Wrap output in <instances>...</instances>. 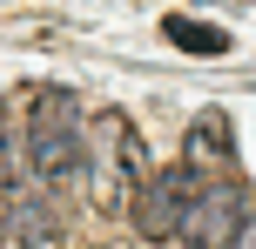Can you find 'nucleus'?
Wrapping results in <instances>:
<instances>
[{
  "label": "nucleus",
  "mask_w": 256,
  "mask_h": 249,
  "mask_svg": "<svg viewBox=\"0 0 256 249\" xmlns=\"http://www.w3.org/2000/svg\"><path fill=\"white\" fill-rule=\"evenodd\" d=\"M94 202L102 209H128L135 202V189H142V175H148V148H142V135L128 128V115H115L108 108L102 121H94Z\"/></svg>",
  "instance_id": "nucleus-3"
},
{
  "label": "nucleus",
  "mask_w": 256,
  "mask_h": 249,
  "mask_svg": "<svg viewBox=\"0 0 256 249\" xmlns=\"http://www.w3.org/2000/svg\"><path fill=\"white\" fill-rule=\"evenodd\" d=\"M182 196H189V169H148L142 175V189H135V202H128V216H135V229L148 243H168V236H182Z\"/></svg>",
  "instance_id": "nucleus-4"
},
{
  "label": "nucleus",
  "mask_w": 256,
  "mask_h": 249,
  "mask_svg": "<svg viewBox=\"0 0 256 249\" xmlns=\"http://www.w3.org/2000/svg\"><path fill=\"white\" fill-rule=\"evenodd\" d=\"M81 155H88V135H81V101L68 88H40L34 115H27V162H34L40 189H68L81 175Z\"/></svg>",
  "instance_id": "nucleus-1"
},
{
  "label": "nucleus",
  "mask_w": 256,
  "mask_h": 249,
  "mask_svg": "<svg viewBox=\"0 0 256 249\" xmlns=\"http://www.w3.org/2000/svg\"><path fill=\"white\" fill-rule=\"evenodd\" d=\"M189 169V162H182ZM243 182H236V169H189V196H182V243L196 249H230L236 229H243Z\"/></svg>",
  "instance_id": "nucleus-2"
},
{
  "label": "nucleus",
  "mask_w": 256,
  "mask_h": 249,
  "mask_svg": "<svg viewBox=\"0 0 256 249\" xmlns=\"http://www.w3.org/2000/svg\"><path fill=\"white\" fill-rule=\"evenodd\" d=\"M189 169H236V135H230V115H222V108L196 115V128H189Z\"/></svg>",
  "instance_id": "nucleus-5"
},
{
  "label": "nucleus",
  "mask_w": 256,
  "mask_h": 249,
  "mask_svg": "<svg viewBox=\"0 0 256 249\" xmlns=\"http://www.w3.org/2000/svg\"><path fill=\"white\" fill-rule=\"evenodd\" d=\"M162 34L176 40L182 54H230V34H222V27H209V20H189V13H168Z\"/></svg>",
  "instance_id": "nucleus-6"
},
{
  "label": "nucleus",
  "mask_w": 256,
  "mask_h": 249,
  "mask_svg": "<svg viewBox=\"0 0 256 249\" xmlns=\"http://www.w3.org/2000/svg\"><path fill=\"white\" fill-rule=\"evenodd\" d=\"M20 175H14V135H7V108H0V196H14Z\"/></svg>",
  "instance_id": "nucleus-7"
}]
</instances>
